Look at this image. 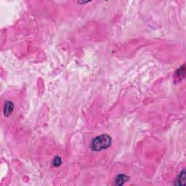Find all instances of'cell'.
Segmentation results:
<instances>
[{"instance_id": "cell-3", "label": "cell", "mask_w": 186, "mask_h": 186, "mask_svg": "<svg viewBox=\"0 0 186 186\" xmlns=\"http://www.w3.org/2000/svg\"><path fill=\"white\" fill-rule=\"evenodd\" d=\"M129 180V178L127 175H119L116 177L115 179V185H121L124 184L127 180Z\"/></svg>"}, {"instance_id": "cell-4", "label": "cell", "mask_w": 186, "mask_h": 186, "mask_svg": "<svg viewBox=\"0 0 186 186\" xmlns=\"http://www.w3.org/2000/svg\"><path fill=\"white\" fill-rule=\"evenodd\" d=\"M175 184L177 185H185V172L184 169L180 173V175H179V176L178 177V178H177V180H176V182H175Z\"/></svg>"}, {"instance_id": "cell-5", "label": "cell", "mask_w": 186, "mask_h": 186, "mask_svg": "<svg viewBox=\"0 0 186 186\" xmlns=\"http://www.w3.org/2000/svg\"><path fill=\"white\" fill-rule=\"evenodd\" d=\"M61 163H62L61 159H60V157H59V156L55 157L53 162V165H54L55 167H58V166H60V164H61Z\"/></svg>"}, {"instance_id": "cell-2", "label": "cell", "mask_w": 186, "mask_h": 186, "mask_svg": "<svg viewBox=\"0 0 186 186\" xmlns=\"http://www.w3.org/2000/svg\"><path fill=\"white\" fill-rule=\"evenodd\" d=\"M14 109V105L13 103L10 101H7L5 103V108H4V113L5 116H9L10 115V114L12 112Z\"/></svg>"}, {"instance_id": "cell-1", "label": "cell", "mask_w": 186, "mask_h": 186, "mask_svg": "<svg viewBox=\"0 0 186 186\" xmlns=\"http://www.w3.org/2000/svg\"><path fill=\"white\" fill-rule=\"evenodd\" d=\"M112 143L111 137L108 135H102L98 136L92 140L91 143V149L94 151H101L107 149L111 146Z\"/></svg>"}]
</instances>
